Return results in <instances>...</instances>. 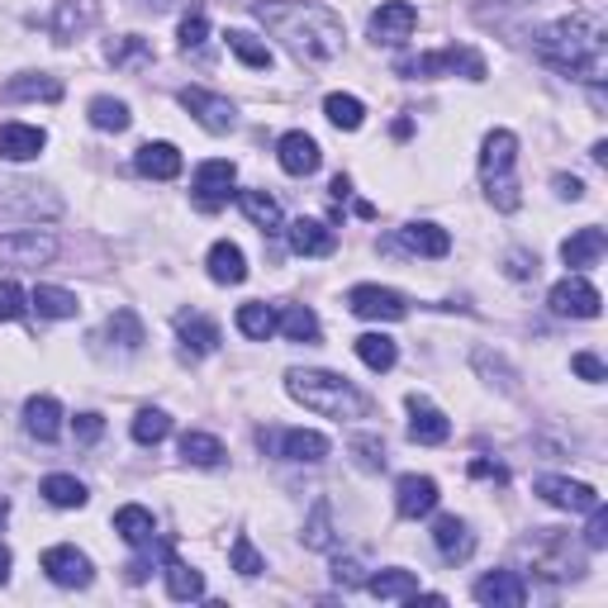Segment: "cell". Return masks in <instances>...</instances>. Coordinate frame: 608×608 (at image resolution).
Segmentation results:
<instances>
[{
  "mask_svg": "<svg viewBox=\"0 0 608 608\" xmlns=\"http://www.w3.org/2000/svg\"><path fill=\"white\" fill-rule=\"evenodd\" d=\"M324 114L333 128H342V134H357L361 124H367V105H361L357 95H328L324 100Z\"/></svg>",
  "mask_w": 608,
  "mask_h": 608,
  "instance_id": "obj_41",
  "label": "cell"
},
{
  "mask_svg": "<svg viewBox=\"0 0 608 608\" xmlns=\"http://www.w3.org/2000/svg\"><path fill=\"white\" fill-rule=\"evenodd\" d=\"M367 589H371L375 599H390V604H395V599H414L424 585H418V575H414V571H399V566H395V571L367 575Z\"/></svg>",
  "mask_w": 608,
  "mask_h": 608,
  "instance_id": "obj_33",
  "label": "cell"
},
{
  "mask_svg": "<svg viewBox=\"0 0 608 608\" xmlns=\"http://www.w3.org/2000/svg\"><path fill=\"white\" fill-rule=\"evenodd\" d=\"M304 547H314V552H328V547H333V518H328V504H314L309 528H304Z\"/></svg>",
  "mask_w": 608,
  "mask_h": 608,
  "instance_id": "obj_48",
  "label": "cell"
},
{
  "mask_svg": "<svg viewBox=\"0 0 608 608\" xmlns=\"http://www.w3.org/2000/svg\"><path fill=\"white\" fill-rule=\"evenodd\" d=\"M571 367H575V375H585V381H608V371H604V361L595 357V352H575L571 357Z\"/></svg>",
  "mask_w": 608,
  "mask_h": 608,
  "instance_id": "obj_54",
  "label": "cell"
},
{
  "mask_svg": "<svg viewBox=\"0 0 608 608\" xmlns=\"http://www.w3.org/2000/svg\"><path fill=\"white\" fill-rule=\"evenodd\" d=\"M181 457L191 461V466L214 471V466H224V442L210 438V432H185V438H181Z\"/></svg>",
  "mask_w": 608,
  "mask_h": 608,
  "instance_id": "obj_39",
  "label": "cell"
},
{
  "mask_svg": "<svg viewBox=\"0 0 608 608\" xmlns=\"http://www.w3.org/2000/svg\"><path fill=\"white\" fill-rule=\"evenodd\" d=\"M228 53L238 57V63H248L257 71H267L271 67V48L257 34H248V29H228Z\"/></svg>",
  "mask_w": 608,
  "mask_h": 608,
  "instance_id": "obj_42",
  "label": "cell"
},
{
  "mask_svg": "<svg viewBox=\"0 0 608 608\" xmlns=\"http://www.w3.org/2000/svg\"><path fill=\"white\" fill-rule=\"evenodd\" d=\"M608 542V509H604V499L589 509V528H585V547L589 552H599V547Z\"/></svg>",
  "mask_w": 608,
  "mask_h": 608,
  "instance_id": "obj_52",
  "label": "cell"
},
{
  "mask_svg": "<svg viewBox=\"0 0 608 608\" xmlns=\"http://www.w3.org/2000/svg\"><path fill=\"white\" fill-rule=\"evenodd\" d=\"M38 495L53 504V509H81L86 499V485L77 481V475H43V485H38Z\"/></svg>",
  "mask_w": 608,
  "mask_h": 608,
  "instance_id": "obj_34",
  "label": "cell"
},
{
  "mask_svg": "<svg viewBox=\"0 0 608 608\" xmlns=\"http://www.w3.org/2000/svg\"><path fill=\"white\" fill-rule=\"evenodd\" d=\"M556 195H561V200H581V195H585V185L575 181V177H556Z\"/></svg>",
  "mask_w": 608,
  "mask_h": 608,
  "instance_id": "obj_58",
  "label": "cell"
},
{
  "mask_svg": "<svg viewBox=\"0 0 608 608\" xmlns=\"http://www.w3.org/2000/svg\"><path fill=\"white\" fill-rule=\"evenodd\" d=\"M333 581H338L342 589H352V585H367V575H361L357 561H338V566H333Z\"/></svg>",
  "mask_w": 608,
  "mask_h": 608,
  "instance_id": "obj_56",
  "label": "cell"
},
{
  "mask_svg": "<svg viewBox=\"0 0 608 608\" xmlns=\"http://www.w3.org/2000/svg\"><path fill=\"white\" fill-rule=\"evenodd\" d=\"M347 309L357 318H381V324H395V318L409 314L399 291H385V285H352L347 291Z\"/></svg>",
  "mask_w": 608,
  "mask_h": 608,
  "instance_id": "obj_10",
  "label": "cell"
},
{
  "mask_svg": "<svg viewBox=\"0 0 608 608\" xmlns=\"http://www.w3.org/2000/svg\"><path fill=\"white\" fill-rule=\"evenodd\" d=\"M43 143H48V134L34 124H0V157L5 162H29L43 153Z\"/></svg>",
  "mask_w": 608,
  "mask_h": 608,
  "instance_id": "obj_25",
  "label": "cell"
},
{
  "mask_svg": "<svg viewBox=\"0 0 608 608\" xmlns=\"http://www.w3.org/2000/svg\"><path fill=\"white\" fill-rule=\"evenodd\" d=\"M110 63L114 67H148L153 63V43L138 38V34H124L110 43Z\"/></svg>",
  "mask_w": 608,
  "mask_h": 608,
  "instance_id": "obj_45",
  "label": "cell"
},
{
  "mask_svg": "<svg viewBox=\"0 0 608 608\" xmlns=\"http://www.w3.org/2000/svg\"><path fill=\"white\" fill-rule=\"evenodd\" d=\"M285 395L324 418H338V424L342 418H367L371 409V399L347 375H333V371H291L285 375Z\"/></svg>",
  "mask_w": 608,
  "mask_h": 608,
  "instance_id": "obj_3",
  "label": "cell"
},
{
  "mask_svg": "<svg viewBox=\"0 0 608 608\" xmlns=\"http://www.w3.org/2000/svg\"><path fill=\"white\" fill-rule=\"evenodd\" d=\"M432 542H438V552H442L447 561H466V556L475 552L471 528L461 523L457 514H447V518H438V523H432Z\"/></svg>",
  "mask_w": 608,
  "mask_h": 608,
  "instance_id": "obj_29",
  "label": "cell"
},
{
  "mask_svg": "<svg viewBox=\"0 0 608 608\" xmlns=\"http://www.w3.org/2000/svg\"><path fill=\"white\" fill-rule=\"evenodd\" d=\"M205 38H210V20H205V10L185 14V20H181V48H185V53H200V48H205Z\"/></svg>",
  "mask_w": 608,
  "mask_h": 608,
  "instance_id": "obj_49",
  "label": "cell"
},
{
  "mask_svg": "<svg viewBox=\"0 0 608 608\" xmlns=\"http://www.w3.org/2000/svg\"><path fill=\"white\" fill-rule=\"evenodd\" d=\"M128 120H134V114H128L124 100H114V95H95L91 100V124L105 128V134H124Z\"/></svg>",
  "mask_w": 608,
  "mask_h": 608,
  "instance_id": "obj_44",
  "label": "cell"
},
{
  "mask_svg": "<svg viewBox=\"0 0 608 608\" xmlns=\"http://www.w3.org/2000/svg\"><path fill=\"white\" fill-rule=\"evenodd\" d=\"M414 29H418V10L409 5V0H385V5L371 14L375 43H404Z\"/></svg>",
  "mask_w": 608,
  "mask_h": 608,
  "instance_id": "obj_18",
  "label": "cell"
},
{
  "mask_svg": "<svg viewBox=\"0 0 608 608\" xmlns=\"http://www.w3.org/2000/svg\"><path fill=\"white\" fill-rule=\"evenodd\" d=\"M5 581H10V552L0 547V585H5Z\"/></svg>",
  "mask_w": 608,
  "mask_h": 608,
  "instance_id": "obj_61",
  "label": "cell"
},
{
  "mask_svg": "<svg viewBox=\"0 0 608 608\" xmlns=\"http://www.w3.org/2000/svg\"><path fill=\"white\" fill-rule=\"evenodd\" d=\"M138 177H153V181H177L181 177V153L177 143H143L138 157H134Z\"/></svg>",
  "mask_w": 608,
  "mask_h": 608,
  "instance_id": "obj_24",
  "label": "cell"
},
{
  "mask_svg": "<svg viewBox=\"0 0 608 608\" xmlns=\"http://www.w3.org/2000/svg\"><path fill=\"white\" fill-rule=\"evenodd\" d=\"M604 248H608V238H604V228H575V234L561 243V262H566L571 271H585V267H595L599 257H604Z\"/></svg>",
  "mask_w": 608,
  "mask_h": 608,
  "instance_id": "obj_22",
  "label": "cell"
},
{
  "mask_svg": "<svg viewBox=\"0 0 608 608\" xmlns=\"http://www.w3.org/2000/svg\"><path fill=\"white\" fill-rule=\"evenodd\" d=\"M547 304H552V314H561V318H599L604 295H599L585 277H566V281H556V285H552Z\"/></svg>",
  "mask_w": 608,
  "mask_h": 608,
  "instance_id": "obj_8",
  "label": "cell"
},
{
  "mask_svg": "<svg viewBox=\"0 0 608 608\" xmlns=\"http://www.w3.org/2000/svg\"><path fill=\"white\" fill-rule=\"evenodd\" d=\"M532 53L542 63H552L556 71H571L589 86L604 81L608 71V29L595 14H571V20H556L532 34Z\"/></svg>",
  "mask_w": 608,
  "mask_h": 608,
  "instance_id": "obj_2",
  "label": "cell"
},
{
  "mask_svg": "<svg viewBox=\"0 0 608 608\" xmlns=\"http://www.w3.org/2000/svg\"><path fill=\"white\" fill-rule=\"evenodd\" d=\"M357 357L367 361L371 371H390L399 361V347H395V338H385V333H361V338H357Z\"/></svg>",
  "mask_w": 608,
  "mask_h": 608,
  "instance_id": "obj_38",
  "label": "cell"
},
{
  "mask_svg": "<svg viewBox=\"0 0 608 608\" xmlns=\"http://www.w3.org/2000/svg\"><path fill=\"white\" fill-rule=\"evenodd\" d=\"M5 100H63V81L48 71H20L14 81H5Z\"/></svg>",
  "mask_w": 608,
  "mask_h": 608,
  "instance_id": "obj_31",
  "label": "cell"
},
{
  "mask_svg": "<svg viewBox=\"0 0 608 608\" xmlns=\"http://www.w3.org/2000/svg\"><path fill=\"white\" fill-rule=\"evenodd\" d=\"M143 5H153V10H167V5H171V0H143Z\"/></svg>",
  "mask_w": 608,
  "mask_h": 608,
  "instance_id": "obj_62",
  "label": "cell"
},
{
  "mask_svg": "<svg viewBox=\"0 0 608 608\" xmlns=\"http://www.w3.org/2000/svg\"><path fill=\"white\" fill-rule=\"evenodd\" d=\"M404 77H466V81H485V57L475 48H438L424 53L414 63H399Z\"/></svg>",
  "mask_w": 608,
  "mask_h": 608,
  "instance_id": "obj_6",
  "label": "cell"
},
{
  "mask_svg": "<svg viewBox=\"0 0 608 608\" xmlns=\"http://www.w3.org/2000/svg\"><path fill=\"white\" fill-rule=\"evenodd\" d=\"M395 509H399V518H424V514H432V509H438V481H432V475H399Z\"/></svg>",
  "mask_w": 608,
  "mask_h": 608,
  "instance_id": "obj_20",
  "label": "cell"
},
{
  "mask_svg": "<svg viewBox=\"0 0 608 608\" xmlns=\"http://www.w3.org/2000/svg\"><path fill=\"white\" fill-rule=\"evenodd\" d=\"M238 210L248 214L262 234H277V228H281V205L267 191H238Z\"/></svg>",
  "mask_w": 608,
  "mask_h": 608,
  "instance_id": "obj_36",
  "label": "cell"
},
{
  "mask_svg": "<svg viewBox=\"0 0 608 608\" xmlns=\"http://www.w3.org/2000/svg\"><path fill=\"white\" fill-rule=\"evenodd\" d=\"M95 20H100V5H95V0H57L48 29H53L57 43H77L86 29H95Z\"/></svg>",
  "mask_w": 608,
  "mask_h": 608,
  "instance_id": "obj_15",
  "label": "cell"
},
{
  "mask_svg": "<svg viewBox=\"0 0 608 608\" xmlns=\"http://www.w3.org/2000/svg\"><path fill=\"white\" fill-rule=\"evenodd\" d=\"M5 514H10V504H5V499H0V523H5Z\"/></svg>",
  "mask_w": 608,
  "mask_h": 608,
  "instance_id": "obj_64",
  "label": "cell"
},
{
  "mask_svg": "<svg viewBox=\"0 0 608 608\" xmlns=\"http://www.w3.org/2000/svg\"><path fill=\"white\" fill-rule=\"evenodd\" d=\"M29 304L43 314V318H77V295L71 291H63V285H38L34 295H29Z\"/></svg>",
  "mask_w": 608,
  "mask_h": 608,
  "instance_id": "obj_40",
  "label": "cell"
},
{
  "mask_svg": "<svg viewBox=\"0 0 608 608\" xmlns=\"http://www.w3.org/2000/svg\"><path fill=\"white\" fill-rule=\"evenodd\" d=\"M177 338H181V352L185 357H210L214 347H219V324L205 314H195V309H181L177 314Z\"/></svg>",
  "mask_w": 608,
  "mask_h": 608,
  "instance_id": "obj_19",
  "label": "cell"
},
{
  "mask_svg": "<svg viewBox=\"0 0 608 608\" xmlns=\"http://www.w3.org/2000/svg\"><path fill=\"white\" fill-rule=\"evenodd\" d=\"M105 432V418L100 414H77V442H95Z\"/></svg>",
  "mask_w": 608,
  "mask_h": 608,
  "instance_id": "obj_55",
  "label": "cell"
},
{
  "mask_svg": "<svg viewBox=\"0 0 608 608\" xmlns=\"http://www.w3.org/2000/svg\"><path fill=\"white\" fill-rule=\"evenodd\" d=\"M234 181H238V167L214 157V162H200L195 167V205L200 210H224L228 195H234Z\"/></svg>",
  "mask_w": 608,
  "mask_h": 608,
  "instance_id": "obj_9",
  "label": "cell"
},
{
  "mask_svg": "<svg viewBox=\"0 0 608 608\" xmlns=\"http://www.w3.org/2000/svg\"><path fill=\"white\" fill-rule=\"evenodd\" d=\"M277 333H285L291 342H314L318 338V314L304 309V304H285L277 314Z\"/></svg>",
  "mask_w": 608,
  "mask_h": 608,
  "instance_id": "obj_37",
  "label": "cell"
},
{
  "mask_svg": "<svg viewBox=\"0 0 608 608\" xmlns=\"http://www.w3.org/2000/svg\"><path fill=\"white\" fill-rule=\"evenodd\" d=\"M181 105L191 110L195 124L210 128V134H228V128H234V100H228V95H214V91H200V86H185Z\"/></svg>",
  "mask_w": 608,
  "mask_h": 608,
  "instance_id": "obj_14",
  "label": "cell"
},
{
  "mask_svg": "<svg viewBox=\"0 0 608 608\" xmlns=\"http://www.w3.org/2000/svg\"><path fill=\"white\" fill-rule=\"evenodd\" d=\"M471 595L481 604H489V608H523L528 604V585H523V575H518V571H495V575H481Z\"/></svg>",
  "mask_w": 608,
  "mask_h": 608,
  "instance_id": "obj_17",
  "label": "cell"
},
{
  "mask_svg": "<svg viewBox=\"0 0 608 608\" xmlns=\"http://www.w3.org/2000/svg\"><path fill=\"white\" fill-rule=\"evenodd\" d=\"M399 248L414 257H447L452 252V234L438 224H404L399 228Z\"/></svg>",
  "mask_w": 608,
  "mask_h": 608,
  "instance_id": "obj_26",
  "label": "cell"
},
{
  "mask_svg": "<svg viewBox=\"0 0 608 608\" xmlns=\"http://www.w3.org/2000/svg\"><path fill=\"white\" fill-rule=\"evenodd\" d=\"M167 595L181 599V604L205 599V575L191 571V566H185V561H177V556H167Z\"/></svg>",
  "mask_w": 608,
  "mask_h": 608,
  "instance_id": "obj_35",
  "label": "cell"
},
{
  "mask_svg": "<svg viewBox=\"0 0 608 608\" xmlns=\"http://www.w3.org/2000/svg\"><path fill=\"white\" fill-rule=\"evenodd\" d=\"M447 432H452L447 414L432 409L424 395H409V438L424 442V447H438V442H447Z\"/></svg>",
  "mask_w": 608,
  "mask_h": 608,
  "instance_id": "obj_21",
  "label": "cell"
},
{
  "mask_svg": "<svg viewBox=\"0 0 608 608\" xmlns=\"http://www.w3.org/2000/svg\"><path fill=\"white\" fill-rule=\"evenodd\" d=\"M114 532H120L128 547H153L157 523H153V514L143 509V504H124V509L114 514Z\"/></svg>",
  "mask_w": 608,
  "mask_h": 608,
  "instance_id": "obj_32",
  "label": "cell"
},
{
  "mask_svg": "<svg viewBox=\"0 0 608 608\" xmlns=\"http://www.w3.org/2000/svg\"><path fill=\"white\" fill-rule=\"evenodd\" d=\"M352 452H357V461H361L367 471H381V466H385V447H381V438H357Z\"/></svg>",
  "mask_w": 608,
  "mask_h": 608,
  "instance_id": "obj_53",
  "label": "cell"
},
{
  "mask_svg": "<svg viewBox=\"0 0 608 608\" xmlns=\"http://www.w3.org/2000/svg\"><path fill=\"white\" fill-rule=\"evenodd\" d=\"M328 191H333V200H347V191H352V181H347V177H333Z\"/></svg>",
  "mask_w": 608,
  "mask_h": 608,
  "instance_id": "obj_60",
  "label": "cell"
},
{
  "mask_svg": "<svg viewBox=\"0 0 608 608\" xmlns=\"http://www.w3.org/2000/svg\"><path fill=\"white\" fill-rule=\"evenodd\" d=\"M262 447H271L285 461H304V466H318L328 457V438L309 428H291V432H262Z\"/></svg>",
  "mask_w": 608,
  "mask_h": 608,
  "instance_id": "obj_11",
  "label": "cell"
},
{
  "mask_svg": "<svg viewBox=\"0 0 608 608\" xmlns=\"http://www.w3.org/2000/svg\"><path fill=\"white\" fill-rule=\"evenodd\" d=\"M238 333H243V338L267 342L271 333H277V309H271V304H243V309H238Z\"/></svg>",
  "mask_w": 608,
  "mask_h": 608,
  "instance_id": "obj_43",
  "label": "cell"
},
{
  "mask_svg": "<svg viewBox=\"0 0 608 608\" xmlns=\"http://www.w3.org/2000/svg\"><path fill=\"white\" fill-rule=\"evenodd\" d=\"M234 571H238V575H248V581L267 571V566H262V556H257V547H252L248 538H238V542H234Z\"/></svg>",
  "mask_w": 608,
  "mask_h": 608,
  "instance_id": "obj_51",
  "label": "cell"
},
{
  "mask_svg": "<svg viewBox=\"0 0 608 608\" xmlns=\"http://www.w3.org/2000/svg\"><path fill=\"white\" fill-rule=\"evenodd\" d=\"M0 210H14L20 219H38V214H57V195H48V185H29V181H14V185H0Z\"/></svg>",
  "mask_w": 608,
  "mask_h": 608,
  "instance_id": "obj_16",
  "label": "cell"
},
{
  "mask_svg": "<svg viewBox=\"0 0 608 608\" xmlns=\"http://www.w3.org/2000/svg\"><path fill=\"white\" fill-rule=\"evenodd\" d=\"M110 338H120L124 352H138V347H143V324H138V314H134V309H114V318H110Z\"/></svg>",
  "mask_w": 608,
  "mask_h": 608,
  "instance_id": "obj_47",
  "label": "cell"
},
{
  "mask_svg": "<svg viewBox=\"0 0 608 608\" xmlns=\"http://www.w3.org/2000/svg\"><path fill=\"white\" fill-rule=\"evenodd\" d=\"M43 571H48V581L63 585V589H86L95 581L91 556L77 552V547H48V552H43Z\"/></svg>",
  "mask_w": 608,
  "mask_h": 608,
  "instance_id": "obj_13",
  "label": "cell"
},
{
  "mask_svg": "<svg viewBox=\"0 0 608 608\" xmlns=\"http://www.w3.org/2000/svg\"><path fill=\"white\" fill-rule=\"evenodd\" d=\"M167 432H171V414H162V409H138L134 414V442L157 447Z\"/></svg>",
  "mask_w": 608,
  "mask_h": 608,
  "instance_id": "obj_46",
  "label": "cell"
},
{
  "mask_svg": "<svg viewBox=\"0 0 608 608\" xmlns=\"http://www.w3.org/2000/svg\"><path fill=\"white\" fill-rule=\"evenodd\" d=\"M528 547V556H532V566H538L542 575H552V581H575V575H585V556H581V547H575L571 538H561L556 528H542Z\"/></svg>",
  "mask_w": 608,
  "mask_h": 608,
  "instance_id": "obj_5",
  "label": "cell"
},
{
  "mask_svg": "<svg viewBox=\"0 0 608 608\" xmlns=\"http://www.w3.org/2000/svg\"><path fill=\"white\" fill-rule=\"evenodd\" d=\"M285 238H291V252H300V257H328L333 252V228L318 224V219H295L285 228Z\"/></svg>",
  "mask_w": 608,
  "mask_h": 608,
  "instance_id": "obj_30",
  "label": "cell"
},
{
  "mask_svg": "<svg viewBox=\"0 0 608 608\" xmlns=\"http://www.w3.org/2000/svg\"><path fill=\"white\" fill-rule=\"evenodd\" d=\"M252 14L300 63H333L347 43L342 20L328 5H314V0H267V5H257Z\"/></svg>",
  "mask_w": 608,
  "mask_h": 608,
  "instance_id": "obj_1",
  "label": "cell"
},
{
  "mask_svg": "<svg viewBox=\"0 0 608 608\" xmlns=\"http://www.w3.org/2000/svg\"><path fill=\"white\" fill-rule=\"evenodd\" d=\"M471 475H495V481H504V466H489V461H475Z\"/></svg>",
  "mask_w": 608,
  "mask_h": 608,
  "instance_id": "obj_59",
  "label": "cell"
},
{
  "mask_svg": "<svg viewBox=\"0 0 608 608\" xmlns=\"http://www.w3.org/2000/svg\"><path fill=\"white\" fill-rule=\"evenodd\" d=\"M277 157H281V167L291 171V177H309V171H318V162H324V153H318V143L309 134H285L277 143Z\"/></svg>",
  "mask_w": 608,
  "mask_h": 608,
  "instance_id": "obj_23",
  "label": "cell"
},
{
  "mask_svg": "<svg viewBox=\"0 0 608 608\" xmlns=\"http://www.w3.org/2000/svg\"><path fill=\"white\" fill-rule=\"evenodd\" d=\"M205 267H210V281H219V285H243V281H248V257H243L238 243H214Z\"/></svg>",
  "mask_w": 608,
  "mask_h": 608,
  "instance_id": "obj_27",
  "label": "cell"
},
{
  "mask_svg": "<svg viewBox=\"0 0 608 608\" xmlns=\"http://www.w3.org/2000/svg\"><path fill=\"white\" fill-rule=\"evenodd\" d=\"M24 428L34 432L38 442H53L57 432H63V404H57L53 395H34L24 404Z\"/></svg>",
  "mask_w": 608,
  "mask_h": 608,
  "instance_id": "obj_28",
  "label": "cell"
},
{
  "mask_svg": "<svg viewBox=\"0 0 608 608\" xmlns=\"http://www.w3.org/2000/svg\"><path fill=\"white\" fill-rule=\"evenodd\" d=\"M538 495L552 504V509H566V514H589L599 504V489L595 485H585V481H566V475H542L538 485Z\"/></svg>",
  "mask_w": 608,
  "mask_h": 608,
  "instance_id": "obj_12",
  "label": "cell"
},
{
  "mask_svg": "<svg viewBox=\"0 0 608 608\" xmlns=\"http://www.w3.org/2000/svg\"><path fill=\"white\" fill-rule=\"evenodd\" d=\"M514 162H518V138L509 128H495L481 148V181H485V195L489 205L514 214L523 205V191H518V177H514Z\"/></svg>",
  "mask_w": 608,
  "mask_h": 608,
  "instance_id": "obj_4",
  "label": "cell"
},
{
  "mask_svg": "<svg viewBox=\"0 0 608 608\" xmlns=\"http://www.w3.org/2000/svg\"><path fill=\"white\" fill-rule=\"evenodd\" d=\"M495 5H528V0H495Z\"/></svg>",
  "mask_w": 608,
  "mask_h": 608,
  "instance_id": "obj_63",
  "label": "cell"
},
{
  "mask_svg": "<svg viewBox=\"0 0 608 608\" xmlns=\"http://www.w3.org/2000/svg\"><path fill=\"white\" fill-rule=\"evenodd\" d=\"M509 277H514V281H528V277H538V257H532V262H528L523 252H514V257H509Z\"/></svg>",
  "mask_w": 608,
  "mask_h": 608,
  "instance_id": "obj_57",
  "label": "cell"
},
{
  "mask_svg": "<svg viewBox=\"0 0 608 608\" xmlns=\"http://www.w3.org/2000/svg\"><path fill=\"white\" fill-rule=\"evenodd\" d=\"M57 257V238L48 228H14V234H0V262L10 267H48Z\"/></svg>",
  "mask_w": 608,
  "mask_h": 608,
  "instance_id": "obj_7",
  "label": "cell"
},
{
  "mask_svg": "<svg viewBox=\"0 0 608 608\" xmlns=\"http://www.w3.org/2000/svg\"><path fill=\"white\" fill-rule=\"evenodd\" d=\"M29 309L24 304V291L14 281H0V324H14V318H20Z\"/></svg>",
  "mask_w": 608,
  "mask_h": 608,
  "instance_id": "obj_50",
  "label": "cell"
}]
</instances>
